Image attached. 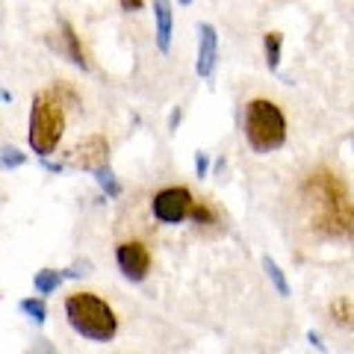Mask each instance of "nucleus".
<instances>
[{"label":"nucleus","mask_w":354,"mask_h":354,"mask_svg":"<svg viewBox=\"0 0 354 354\" xmlns=\"http://www.w3.org/2000/svg\"><path fill=\"white\" fill-rule=\"evenodd\" d=\"M304 207L316 234L354 242V204L337 174H310L304 183Z\"/></svg>","instance_id":"1"},{"label":"nucleus","mask_w":354,"mask_h":354,"mask_svg":"<svg viewBox=\"0 0 354 354\" xmlns=\"http://www.w3.org/2000/svg\"><path fill=\"white\" fill-rule=\"evenodd\" d=\"M65 319L83 339L92 342H109L118 330L113 307L95 292H74L65 298Z\"/></svg>","instance_id":"2"},{"label":"nucleus","mask_w":354,"mask_h":354,"mask_svg":"<svg viewBox=\"0 0 354 354\" xmlns=\"http://www.w3.org/2000/svg\"><path fill=\"white\" fill-rule=\"evenodd\" d=\"M245 139L254 153H272L286 142V118L278 104L254 97L245 106Z\"/></svg>","instance_id":"3"},{"label":"nucleus","mask_w":354,"mask_h":354,"mask_svg":"<svg viewBox=\"0 0 354 354\" xmlns=\"http://www.w3.org/2000/svg\"><path fill=\"white\" fill-rule=\"evenodd\" d=\"M65 130V113H62V101L53 92H41L32 97L30 106V148L39 153V157H50L53 151L59 148Z\"/></svg>","instance_id":"4"},{"label":"nucleus","mask_w":354,"mask_h":354,"mask_svg":"<svg viewBox=\"0 0 354 354\" xmlns=\"http://www.w3.org/2000/svg\"><path fill=\"white\" fill-rule=\"evenodd\" d=\"M192 207H195V198L186 186H165L153 195L151 201V213L160 225H180L192 216Z\"/></svg>","instance_id":"5"},{"label":"nucleus","mask_w":354,"mask_h":354,"mask_svg":"<svg viewBox=\"0 0 354 354\" xmlns=\"http://www.w3.org/2000/svg\"><path fill=\"white\" fill-rule=\"evenodd\" d=\"M115 263L127 281L142 283L151 272V251L142 242H121L115 248Z\"/></svg>","instance_id":"6"},{"label":"nucleus","mask_w":354,"mask_h":354,"mask_svg":"<svg viewBox=\"0 0 354 354\" xmlns=\"http://www.w3.org/2000/svg\"><path fill=\"white\" fill-rule=\"evenodd\" d=\"M216 62H218V32L213 24H204L198 27V59H195V74L198 77H213L216 71Z\"/></svg>","instance_id":"7"},{"label":"nucleus","mask_w":354,"mask_h":354,"mask_svg":"<svg viewBox=\"0 0 354 354\" xmlns=\"http://www.w3.org/2000/svg\"><path fill=\"white\" fill-rule=\"evenodd\" d=\"M106 162H109V145L104 136H88L86 142H80V145L71 151V165H77V169L95 171Z\"/></svg>","instance_id":"8"},{"label":"nucleus","mask_w":354,"mask_h":354,"mask_svg":"<svg viewBox=\"0 0 354 354\" xmlns=\"http://www.w3.org/2000/svg\"><path fill=\"white\" fill-rule=\"evenodd\" d=\"M57 41H53V48H57L62 57H68L77 68H86V53H83V48H80V39H77V32H74V27L68 24V21H59V32H57Z\"/></svg>","instance_id":"9"},{"label":"nucleus","mask_w":354,"mask_h":354,"mask_svg":"<svg viewBox=\"0 0 354 354\" xmlns=\"http://www.w3.org/2000/svg\"><path fill=\"white\" fill-rule=\"evenodd\" d=\"M153 3V21H157V48L169 53L171 48V0H151Z\"/></svg>","instance_id":"10"},{"label":"nucleus","mask_w":354,"mask_h":354,"mask_svg":"<svg viewBox=\"0 0 354 354\" xmlns=\"http://www.w3.org/2000/svg\"><path fill=\"white\" fill-rule=\"evenodd\" d=\"M65 281V274L62 272H53V269H41L36 272V278H32V286H36V292L39 295H50V292H57L59 290V283Z\"/></svg>","instance_id":"11"},{"label":"nucleus","mask_w":354,"mask_h":354,"mask_svg":"<svg viewBox=\"0 0 354 354\" xmlns=\"http://www.w3.org/2000/svg\"><path fill=\"white\" fill-rule=\"evenodd\" d=\"M263 48H266V65H269V71H278L281 65V48H283V36L281 32H266L263 36Z\"/></svg>","instance_id":"12"},{"label":"nucleus","mask_w":354,"mask_h":354,"mask_svg":"<svg viewBox=\"0 0 354 354\" xmlns=\"http://www.w3.org/2000/svg\"><path fill=\"white\" fill-rule=\"evenodd\" d=\"M330 319H334L337 325L354 330V301H348V298H337V301H330Z\"/></svg>","instance_id":"13"},{"label":"nucleus","mask_w":354,"mask_h":354,"mask_svg":"<svg viewBox=\"0 0 354 354\" xmlns=\"http://www.w3.org/2000/svg\"><path fill=\"white\" fill-rule=\"evenodd\" d=\"M263 269H266V274H269V281L274 283V290H278V295H281V298H290V283H286L283 272H281V266L274 263L272 257H263Z\"/></svg>","instance_id":"14"},{"label":"nucleus","mask_w":354,"mask_h":354,"mask_svg":"<svg viewBox=\"0 0 354 354\" xmlns=\"http://www.w3.org/2000/svg\"><path fill=\"white\" fill-rule=\"evenodd\" d=\"M92 174H95L97 186H101V189H104L109 198H118V195H121V186L115 183V174H113V169H109V162L101 165V169H95Z\"/></svg>","instance_id":"15"},{"label":"nucleus","mask_w":354,"mask_h":354,"mask_svg":"<svg viewBox=\"0 0 354 354\" xmlns=\"http://www.w3.org/2000/svg\"><path fill=\"white\" fill-rule=\"evenodd\" d=\"M18 310H21V313H27L36 325H41L44 319H48V307H44L41 298H21V301H18Z\"/></svg>","instance_id":"16"},{"label":"nucleus","mask_w":354,"mask_h":354,"mask_svg":"<svg viewBox=\"0 0 354 354\" xmlns=\"http://www.w3.org/2000/svg\"><path fill=\"white\" fill-rule=\"evenodd\" d=\"M27 162V157L21 151H15V148H9V145H3V169L9 171V169H18V165H24Z\"/></svg>","instance_id":"17"},{"label":"nucleus","mask_w":354,"mask_h":354,"mask_svg":"<svg viewBox=\"0 0 354 354\" xmlns=\"http://www.w3.org/2000/svg\"><path fill=\"white\" fill-rule=\"evenodd\" d=\"M189 218H195L198 225H213V221H216V213H213V209H209L207 204H195Z\"/></svg>","instance_id":"18"},{"label":"nucleus","mask_w":354,"mask_h":354,"mask_svg":"<svg viewBox=\"0 0 354 354\" xmlns=\"http://www.w3.org/2000/svg\"><path fill=\"white\" fill-rule=\"evenodd\" d=\"M195 174L198 177H207L209 174V153H204V151L195 153Z\"/></svg>","instance_id":"19"},{"label":"nucleus","mask_w":354,"mask_h":354,"mask_svg":"<svg viewBox=\"0 0 354 354\" xmlns=\"http://www.w3.org/2000/svg\"><path fill=\"white\" fill-rule=\"evenodd\" d=\"M118 3H121L124 12H139V9L145 6V0H118Z\"/></svg>","instance_id":"20"},{"label":"nucleus","mask_w":354,"mask_h":354,"mask_svg":"<svg viewBox=\"0 0 354 354\" xmlns=\"http://www.w3.org/2000/svg\"><path fill=\"white\" fill-rule=\"evenodd\" d=\"M41 165H44V171H50V174H59V171L65 169L62 162H50L48 157H41Z\"/></svg>","instance_id":"21"},{"label":"nucleus","mask_w":354,"mask_h":354,"mask_svg":"<svg viewBox=\"0 0 354 354\" xmlns=\"http://www.w3.org/2000/svg\"><path fill=\"white\" fill-rule=\"evenodd\" d=\"M307 339H310V346H316L319 351H322V348H325V346H322V339H319V337L313 334V330H310V334H307Z\"/></svg>","instance_id":"22"},{"label":"nucleus","mask_w":354,"mask_h":354,"mask_svg":"<svg viewBox=\"0 0 354 354\" xmlns=\"http://www.w3.org/2000/svg\"><path fill=\"white\" fill-rule=\"evenodd\" d=\"M177 124H180V109H174V113H171V121H169V127H171V130H177Z\"/></svg>","instance_id":"23"},{"label":"nucleus","mask_w":354,"mask_h":354,"mask_svg":"<svg viewBox=\"0 0 354 354\" xmlns=\"http://www.w3.org/2000/svg\"><path fill=\"white\" fill-rule=\"evenodd\" d=\"M177 3H180V6H189V3H192V0H177Z\"/></svg>","instance_id":"24"}]
</instances>
